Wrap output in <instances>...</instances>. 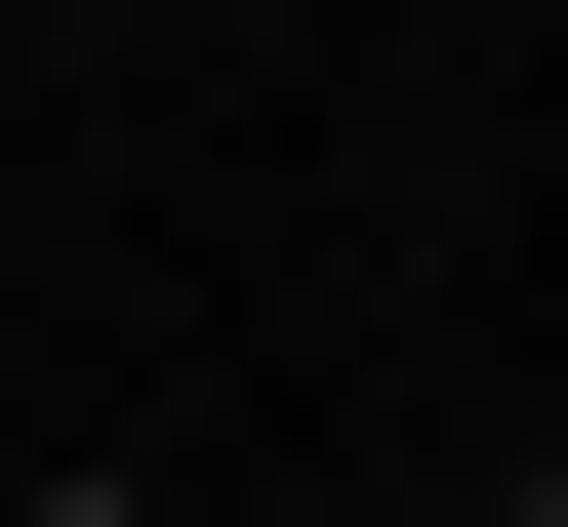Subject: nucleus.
Listing matches in <instances>:
<instances>
[{
    "instance_id": "1",
    "label": "nucleus",
    "mask_w": 568,
    "mask_h": 527,
    "mask_svg": "<svg viewBox=\"0 0 568 527\" xmlns=\"http://www.w3.org/2000/svg\"><path fill=\"white\" fill-rule=\"evenodd\" d=\"M41 527H122V487H41Z\"/></svg>"
},
{
    "instance_id": "2",
    "label": "nucleus",
    "mask_w": 568,
    "mask_h": 527,
    "mask_svg": "<svg viewBox=\"0 0 568 527\" xmlns=\"http://www.w3.org/2000/svg\"><path fill=\"white\" fill-rule=\"evenodd\" d=\"M528 527H568V487H528Z\"/></svg>"
}]
</instances>
